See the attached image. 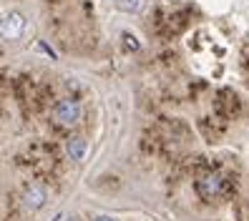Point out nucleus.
<instances>
[{
	"mask_svg": "<svg viewBox=\"0 0 249 221\" xmlns=\"http://www.w3.org/2000/svg\"><path fill=\"white\" fill-rule=\"evenodd\" d=\"M23 204L31 211H40L43 206L48 204V188L43 186V184H31V186L25 188V194H23Z\"/></svg>",
	"mask_w": 249,
	"mask_h": 221,
	"instance_id": "obj_4",
	"label": "nucleus"
},
{
	"mask_svg": "<svg viewBox=\"0 0 249 221\" xmlns=\"http://www.w3.org/2000/svg\"><path fill=\"white\" fill-rule=\"evenodd\" d=\"M25 28H28V20H25L23 13H18V10L5 13V16L0 18V38H5V40H18V38H23Z\"/></svg>",
	"mask_w": 249,
	"mask_h": 221,
	"instance_id": "obj_2",
	"label": "nucleus"
},
{
	"mask_svg": "<svg viewBox=\"0 0 249 221\" xmlns=\"http://www.w3.org/2000/svg\"><path fill=\"white\" fill-rule=\"evenodd\" d=\"M113 3L124 13H141L143 5H146V0H113Z\"/></svg>",
	"mask_w": 249,
	"mask_h": 221,
	"instance_id": "obj_6",
	"label": "nucleus"
},
{
	"mask_svg": "<svg viewBox=\"0 0 249 221\" xmlns=\"http://www.w3.org/2000/svg\"><path fill=\"white\" fill-rule=\"evenodd\" d=\"M93 221H113V219H111V216H96Z\"/></svg>",
	"mask_w": 249,
	"mask_h": 221,
	"instance_id": "obj_7",
	"label": "nucleus"
},
{
	"mask_svg": "<svg viewBox=\"0 0 249 221\" xmlns=\"http://www.w3.org/2000/svg\"><path fill=\"white\" fill-rule=\"evenodd\" d=\"M66 153H68L71 161L81 164V161L86 158V153H89V141H86L83 136H73V138H68V143H66Z\"/></svg>",
	"mask_w": 249,
	"mask_h": 221,
	"instance_id": "obj_5",
	"label": "nucleus"
},
{
	"mask_svg": "<svg viewBox=\"0 0 249 221\" xmlns=\"http://www.w3.org/2000/svg\"><path fill=\"white\" fill-rule=\"evenodd\" d=\"M53 119H55V123H61V126H76L83 119V108H81L78 101L63 98V101H58L53 106Z\"/></svg>",
	"mask_w": 249,
	"mask_h": 221,
	"instance_id": "obj_1",
	"label": "nucleus"
},
{
	"mask_svg": "<svg viewBox=\"0 0 249 221\" xmlns=\"http://www.w3.org/2000/svg\"><path fill=\"white\" fill-rule=\"evenodd\" d=\"M196 191L201 194V199L212 201V199H216L224 191V179L219 173H207V176H201V179L196 181Z\"/></svg>",
	"mask_w": 249,
	"mask_h": 221,
	"instance_id": "obj_3",
	"label": "nucleus"
}]
</instances>
